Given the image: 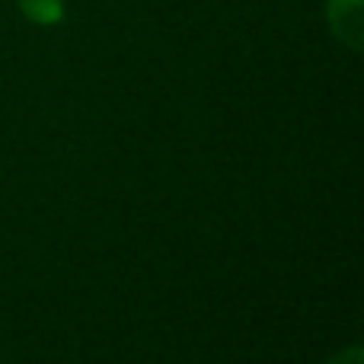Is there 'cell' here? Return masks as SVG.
<instances>
[{"label":"cell","mask_w":364,"mask_h":364,"mask_svg":"<svg viewBox=\"0 0 364 364\" xmlns=\"http://www.w3.org/2000/svg\"><path fill=\"white\" fill-rule=\"evenodd\" d=\"M19 10L38 26H51L64 16V4L61 0H19Z\"/></svg>","instance_id":"2"},{"label":"cell","mask_w":364,"mask_h":364,"mask_svg":"<svg viewBox=\"0 0 364 364\" xmlns=\"http://www.w3.org/2000/svg\"><path fill=\"white\" fill-rule=\"evenodd\" d=\"M329 26L348 48H361V0H329Z\"/></svg>","instance_id":"1"},{"label":"cell","mask_w":364,"mask_h":364,"mask_svg":"<svg viewBox=\"0 0 364 364\" xmlns=\"http://www.w3.org/2000/svg\"><path fill=\"white\" fill-rule=\"evenodd\" d=\"M329 364H361V348H348V352L336 355Z\"/></svg>","instance_id":"3"}]
</instances>
